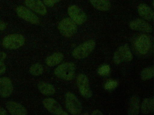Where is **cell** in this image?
I'll return each mask as SVG.
<instances>
[{
    "instance_id": "cell-1",
    "label": "cell",
    "mask_w": 154,
    "mask_h": 115,
    "mask_svg": "<svg viewBox=\"0 0 154 115\" xmlns=\"http://www.w3.org/2000/svg\"><path fill=\"white\" fill-rule=\"evenodd\" d=\"M75 66L72 62L62 63L55 69L54 73L56 76L66 80H72L75 75Z\"/></svg>"
},
{
    "instance_id": "cell-17",
    "label": "cell",
    "mask_w": 154,
    "mask_h": 115,
    "mask_svg": "<svg viewBox=\"0 0 154 115\" xmlns=\"http://www.w3.org/2000/svg\"><path fill=\"white\" fill-rule=\"evenodd\" d=\"M140 100L136 96H133L130 99L128 110V114L137 115L139 112Z\"/></svg>"
},
{
    "instance_id": "cell-15",
    "label": "cell",
    "mask_w": 154,
    "mask_h": 115,
    "mask_svg": "<svg viewBox=\"0 0 154 115\" xmlns=\"http://www.w3.org/2000/svg\"><path fill=\"white\" fill-rule=\"evenodd\" d=\"M6 107L12 115H25L27 114L26 110L25 107L16 102L8 101L6 104Z\"/></svg>"
},
{
    "instance_id": "cell-10",
    "label": "cell",
    "mask_w": 154,
    "mask_h": 115,
    "mask_svg": "<svg viewBox=\"0 0 154 115\" xmlns=\"http://www.w3.org/2000/svg\"><path fill=\"white\" fill-rule=\"evenodd\" d=\"M42 103L46 109L52 113L58 115H68L59 104L53 98H46L43 101Z\"/></svg>"
},
{
    "instance_id": "cell-16",
    "label": "cell",
    "mask_w": 154,
    "mask_h": 115,
    "mask_svg": "<svg viewBox=\"0 0 154 115\" xmlns=\"http://www.w3.org/2000/svg\"><path fill=\"white\" fill-rule=\"evenodd\" d=\"M139 15L144 19L148 21H152L154 18V12L152 8L147 5L141 3L137 8Z\"/></svg>"
},
{
    "instance_id": "cell-13",
    "label": "cell",
    "mask_w": 154,
    "mask_h": 115,
    "mask_svg": "<svg viewBox=\"0 0 154 115\" xmlns=\"http://www.w3.org/2000/svg\"><path fill=\"white\" fill-rule=\"evenodd\" d=\"M25 3L29 8L39 15H44L47 13L44 4L40 0H25Z\"/></svg>"
},
{
    "instance_id": "cell-18",
    "label": "cell",
    "mask_w": 154,
    "mask_h": 115,
    "mask_svg": "<svg viewBox=\"0 0 154 115\" xmlns=\"http://www.w3.org/2000/svg\"><path fill=\"white\" fill-rule=\"evenodd\" d=\"M91 4L97 10L105 11H108L111 5L109 0H89Z\"/></svg>"
},
{
    "instance_id": "cell-9",
    "label": "cell",
    "mask_w": 154,
    "mask_h": 115,
    "mask_svg": "<svg viewBox=\"0 0 154 115\" xmlns=\"http://www.w3.org/2000/svg\"><path fill=\"white\" fill-rule=\"evenodd\" d=\"M77 84L79 91L82 96L87 98L92 96V92L89 86L88 79L85 75L80 74L78 75Z\"/></svg>"
},
{
    "instance_id": "cell-24",
    "label": "cell",
    "mask_w": 154,
    "mask_h": 115,
    "mask_svg": "<svg viewBox=\"0 0 154 115\" xmlns=\"http://www.w3.org/2000/svg\"><path fill=\"white\" fill-rule=\"evenodd\" d=\"M110 71V66L108 65H104L99 68L97 71V73L101 76H106L109 74Z\"/></svg>"
},
{
    "instance_id": "cell-12",
    "label": "cell",
    "mask_w": 154,
    "mask_h": 115,
    "mask_svg": "<svg viewBox=\"0 0 154 115\" xmlns=\"http://www.w3.org/2000/svg\"><path fill=\"white\" fill-rule=\"evenodd\" d=\"M129 26L131 29L135 31L146 33H150L152 31V26L145 20L141 19L132 21Z\"/></svg>"
},
{
    "instance_id": "cell-25",
    "label": "cell",
    "mask_w": 154,
    "mask_h": 115,
    "mask_svg": "<svg viewBox=\"0 0 154 115\" xmlns=\"http://www.w3.org/2000/svg\"><path fill=\"white\" fill-rule=\"evenodd\" d=\"M6 57V54L0 51V75L4 73L6 71V67L4 61Z\"/></svg>"
},
{
    "instance_id": "cell-2",
    "label": "cell",
    "mask_w": 154,
    "mask_h": 115,
    "mask_svg": "<svg viewBox=\"0 0 154 115\" xmlns=\"http://www.w3.org/2000/svg\"><path fill=\"white\" fill-rule=\"evenodd\" d=\"M96 43L93 40L87 41L76 47L72 51L73 57L77 59L85 58L94 50Z\"/></svg>"
},
{
    "instance_id": "cell-3",
    "label": "cell",
    "mask_w": 154,
    "mask_h": 115,
    "mask_svg": "<svg viewBox=\"0 0 154 115\" xmlns=\"http://www.w3.org/2000/svg\"><path fill=\"white\" fill-rule=\"evenodd\" d=\"M77 25L70 18H66L59 22L58 28L63 36L70 38L76 33L77 30Z\"/></svg>"
},
{
    "instance_id": "cell-28",
    "label": "cell",
    "mask_w": 154,
    "mask_h": 115,
    "mask_svg": "<svg viewBox=\"0 0 154 115\" xmlns=\"http://www.w3.org/2000/svg\"><path fill=\"white\" fill-rule=\"evenodd\" d=\"M6 27V25L5 23L0 20V30L5 29Z\"/></svg>"
},
{
    "instance_id": "cell-30",
    "label": "cell",
    "mask_w": 154,
    "mask_h": 115,
    "mask_svg": "<svg viewBox=\"0 0 154 115\" xmlns=\"http://www.w3.org/2000/svg\"><path fill=\"white\" fill-rule=\"evenodd\" d=\"M7 114L5 110L0 106V115H5Z\"/></svg>"
},
{
    "instance_id": "cell-19",
    "label": "cell",
    "mask_w": 154,
    "mask_h": 115,
    "mask_svg": "<svg viewBox=\"0 0 154 115\" xmlns=\"http://www.w3.org/2000/svg\"><path fill=\"white\" fill-rule=\"evenodd\" d=\"M63 58L64 56L62 53L55 52L46 58L45 62L48 66L53 67L62 62Z\"/></svg>"
},
{
    "instance_id": "cell-22",
    "label": "cell",
    "mask_w": 154,
    "mask_h": 115,
    "mask_svg": "<svg viewBox=\"0 0 154 115\" xmlns=\"http://www.w3.org/2000/svg\"><path fill=\"white\" fill-rule=\"evenodd\" d=\"M154 69L153 67H150L144 69L141 72L140 77L143 80L151 79L154 76Z\"/></svg>"
},
{
    "instance_id": "cell-4",
    "label": "cell",
    "mask_w": 154,
    "mask_h": 115,
    "mask_svg": "<svg viewBox=\"0 0 154 115\" xmlns=\"http://www.w3.org/2000/svg\"><path fill=\"white\" fill-rule=\"evenodd\" d=\"M65 101L66 109L70 113L77 115L81 112L82 107L81 103L74 94L70 92L66 93Z\"/></svg>"
},
{
    "instance_id": "cell-29",
    "label": "cell",
    "mask_w": 154,
    "mask_h": 115,
    "mask_svg": "<svg viewBox=\"0 0 154 115\" xmlns=\"http://www.w3.org/2000/svg\"><path fill=\"white\" fill-rule=\"evenodd\" d=\"M91 114L93 115H103V114L100 111L98 110H96L93 111Z\"/></svg>"
},
{
    "instance_id": "cell-20",
    "label": "cell",
    "mask_w": 154,
    "mask_h": 115,
    "mask_svg": "<svg viewBox=\"0 0 154 115\" xmlns=\"http://www.w3.org/2000/svg\"><path fill=\"white\" fill-rule=\"evenodd\" d=\"M39 90L42 94L46 95H51L55 92V89L51 84L44 82H39L38 85Z\"/></svg>"
},
{
    "instance_id": "cell-8",
    "label": "cell",
    "mask_w": 154,
    "mask_h": 115,
    "mask_svg": "<svg viewBox=\"0 0 154 115\" xmlns=\"http://www.w3.org/2000/svg\"><path fill=\"white\" fill-rule=\"evenodd\" d=\"M151 45L150 38L145 34L139 36L134 43L136 49L139 53L142 55L146 54L150 50Z\"/></svg>"
},
{
    "instance_id": "cell-11",
    "label": "cell",
    "mask_w": 154,
    "mask_h": 115,
    "mask_svg": "<svg viewBox=\"0 0 154 115\" xmlns=\"http://www.w3.org/2000/svg\"><path fill=\"white\" fill-rule=\"evenodd\" d=\"M18 16L25 20L34 24L39 22L38 17L30 10L23 6H19L16 9Z\"/></svg>"
},
{
    "instance_id": "cell-6",
    "label": "cell",
    "mask_w": 154,
    "mask_h": 115,
    "mask_svg": "<svg viewBox=\"0 0 154 115\" xmlns=\"http://www.w3.org/2000/svg\"><path fill=\"white\" fill-rule=\"evenodd\" d=\"M23 36L19 34H13L6 36L2 41L3 46L6 48L15 49L23 46L24 43Z\"/></svg>"
},
{
    "instance_id": "cell-7",
    "label": "cell",
    "mask_w": 154,
    "mask_h": 115,
    "mask_svg": "<svg viewBox=\"0 0 154 115\" xmlns=\"http://www.w3.org/2000/svg\"><path fill=\"white\" fill-rule=\"evenodd\" d=\"M67 12L70 18L77 25H81L87 20L86 14L79 7L75 5L69 6Z\"/></svg>"
},
{
    "instance_id": "cell-21",
    "label": "cell",
    "mask_w": 154,
    "mask_h": 115,
    "mask_svg": "<svg viewBox=\"0 0 154 115\" xmlns=\"http://www.w3.org/2000/svg\"><path fill=\"white\" fill-rule=\"evenodd\" d=\"M142 112L144 114H148L154 110V99L152 98H147L143 101L141 106Z\"/></svg>"
},
{
    "instance_id": "cell-5",
    "label": "cell",
    "mask_w": 154,
    "mask_h": 115,
    "mask_svg": "<svg viewBox=\"0 0 154 115\" xmlns=\"http://www.w3.org/2000/svg\"><path fill=\"white\" fill-rule=\"evenodd\" d=\"M133 59V56L128 45L127 44L119 47L114 53L113 59L116 64L124 62H128Z\"/></svg>"
},
{
    "instance_id": "cell-14",
    "label": "cell",
    "mask_w": 154,
    "mask_h": 115,
    "mask_svg": "<svg viewBox=\"0 0 154 115\" xmlns=\"http://www.w3.org/2000/svg\"><path fill=\"white\" fill-rule=\"evenodd\" d=\"M13 86L9 78L3 77L0 78V96L2 97H9L13 91Z\"/></svg>"
},
{
    "instance_id": "cell-27",
    "label": "cell",
    "mask_w": 154,
    "mask_h": 115,
    "mask_svg": "<svg viewBox=\"0 0 154 115\" xmlns=\"http://www.w3.org/2000/svg\"><path fill=\"white\" fill-rule=\"evenodd\" d=\"M44 4L48 7H52L58 3L60 0H42Z\"/></svg>"
},
{
    "instance_id": "cell-23",
    "label": "cell",
    "mask_w": 154,
    "mask_h": 115,
    "mask_svg": "<svg viewBox=\"0 0 154 115\" xmlns=\"http://www.w3.org/2000/svg\"><path fill=\"white\" fill-rule=\"evenodd\" d=\"M43 71V67L40 63H37L32 65L29 68V72L32 75L38 76L41 75Z\"/></svg>"
},
{
    "instance_id": "cell-26",
    "label": "cell",
    "mask_w": 154,
    "mask_h": 115,
    "mask_svg": "<svg viewBox=\"0 0 154 115\" xmlns=\"http://www.w3.org/2000/svg\"><path fill=\"white\" fill-rule=\"evenodd\" d=\"M118 85V81L115 80H110L107 82L104 85L105 89L111 90L116 88Z\"/></svg>"
}]
</instances>
